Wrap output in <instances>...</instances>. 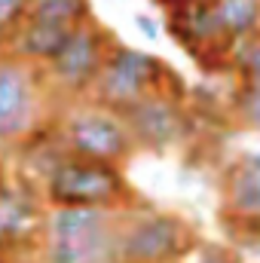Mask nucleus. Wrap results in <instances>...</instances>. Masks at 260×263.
Here are the masks:
<instances>
[{
	"label": "nucleus",
	"instance_id": "aec40b11",
	"mask_svg": "<svg viewBox=\"0 0 260 263\" xmlns=\"http://www.w3.org/2000/svg\"><path fill=\"white\" fill-rule=\"evenodd\" d=\"M254 162H257V165H260V153H257V156H254Z\"/></svg>",
	"mask_w": 260,
	"mask_h": 263
},
{
	"label": "nucleus",
	"instance_id": "f8f14e48",
	"mask_svg": "<svg viewBox=\"0 0 260 263\" xmlns=\"http://www.w3.org/2000/svg\"><path fill=\"white\" fill-rule=\"evenodd\" d=\"M28 22H43L52 28L77 31L80 25L92 22V0H28Z\"/></svg>",
	"mask_w": 260,
	"mask_h": 263
},
{
	"label": "nucleus",
	"instance_id": "0eeeda50",
	"mask_svg": "<svg viewBox=\"0 0 260 263\" xmlns=\"http://www.w3.org/2000/svg\"><path fill=\"white\" fill-rule=\"evenodd\" d=\"M46 211L49 208L34 181H6L0 187V254L15 260L25 251H40Z\"/></svg>",
	"mask_w": 260,
	"mask_h": 263
},
{
	"label": "nucleus",
	"instance_id": "9b49d317",
	"mask_svg": "<svg viewBox=\"0 0 260 263\" xmlns=\"http://www.w3.org/2000/svg\"><path fill=\"white\" fill-rule=\"evenodd\" d=\"M211 15L230 46L260 34V0H211Z\"/></svg>",
	"mask_w": 260,
	"mask_h": 263
},
{
	"label": "nucleus",
	"instance_id": "2eb2a0df",
	"mask_svg": "<svg viewBox=\"0 0 260 263\" xmlns=\"http://www.w3.org/2000/svg\"><path fill=\"white\" fill-rule=\"evenodd\" d=\"M28 12V0H0V52L6 49L9 37L22 28Z\"/></svg>",
	"mask_w": 260,
	"mask_h": 263
},
{
	"label": "nucleus",
	"instance_id": "6ab92c4d",
	"mask_svg": "<svg viewBox=\"0 0 260 263\" xmlns=\"http://www.w3.org/2000/svg\"><path fill=\"white\" fill-rule=\"evenodd\" d=\"M0 263H15V260H9V257H6V254H0Z\"/></svg>",
	"mask_w": 260,
	"mask_h": 263
},
{
	"label": "nucleus",
	"instance_id": "ddd939ff",
	"mask_svg": "<svg viewBox=\"0 0 260 263\" xmlns=\"http://www.w3.org/2000/svg\"><path fill=\"white\" fill-rule=\"evenodd\" d=\"M230 62H233V73L239 77V86L260 89V34L236 43L230 52Z\"/></svg>",
	"mask_w": 260,
	"mask_h": 263
},
{
	"label": "nucleus",
	"instance_id": "dca6fc26",
	"mask_svg": "<svg viewBox=\"0 0 260 263\" xmlns=\"http://www.w3.org/2000/svg\"><path fill=\"white\" fill-rule=\"evenodd\" d=\"M187 263H242L233 251L220 248V245H199L193 254L187 257Z\"/></svg>",
	"mask_w": 260,
	"mask_h": 263
},
{
	"label": "nucleus",
	"instance_id": "9d476101",
	"mask_svg": "<svg viewBox=\"0 0 260 263\" xmlns=\"http://www.w3.org/2000/svg\"><path fill=\"white\" fill-rule=\"evenodd\" d=\"M73 31L65 28H52V25H43V22H22V28L9 37L6 43V55L25 62V65L34 67H46L49 62H55V55L65 49V43L70 40Z\"/></svg>",
	"mask_w": 260,
	"mask_h": 263
},
{
	"label": "nucleus",
	"instance_id": "20e7f679",
	"mask_svg": "<svg viewBox=\"0 0 260 263\" xmlns=\"http://www.w3.org/2000/svg\"><path fill=\"white\" fill-rule=\"evenodd\" d=\"M55 132L67 156L120 165L138 150L132 141L126 120L101 104H73L55 117Z\"/></svg>",
	"mask_w": 260,
	"mask_h": 263
},
{
	"label": "nucleus",
	"instance_id": "f257e3e1",
	"mask_svg": "<svg viewBox=\"0 0 260 263\" xmlns=\"http://www.w3.org/2000/svg\"><path fill=\"white\" fill-rule=\"evenodd\" d=\"M46 208H110L129 211L144 205L120 165H104L80 156H65L43 181Z\"/></svg>",
	"mask_w": 260,
	"mask_h": 263
},
{
	"label": "nucleus",
	"instance_id": "1a4fd4ad",
	"mask_svg": "<svg viewBox=\"0 0 260 263\" xmlns=\"http://www.w3.org/2000/svg\"><path fill=\"white\" fill-rule=\"evenodd\" d=\"M224 217L236 223H260V165L239 159L224 175Z\"/></svg>",
	"mask_w": 260,
	"mask_h": 263
},
{
	"label": "nucleus",
	"instance_id": "423d86ee",
	"mask_svg": "<svg viewBox=\"0 0 260 263\" xmlns=\"http://www.w3.org/2000/svg\"><path fill=\"white\" fill-rule=\"evenodd\" d=\"M46 95L49 89L40 67L0 52V150L22 147L43 126Z\"/></svg>",
	"mask_w": 260,
	"mask_h": 263
},
{
	"label": "nucleus",
	"instance_id": "f03ea898",
	"mask_svg": "<svg viewBox=\"0 0 260 263\" xmlns=\"http://www.w3.org/2000/svg\"><path fill=\"white\" fill-rule=\"evenodd\" d=\"M153 92H169L181 101L187 95L181 77L159 55L141 52V49L117 40L104 67H101V73H98V83L92 89V101L123 114L126 107L138 104L141 98H147Z\"/></svg>",
	"mask_w": 260,
	"mask_h": 263
},
{
	"label": "nucleus",
	"instance_id": "412c9836",
	"mask_svg": "<svg viewBox=\"0 0 260 263\" xmlns=\"http://www.w3.org/2000/svg\"><path fill=\"white\" fill-rule=\"evenodd\" d=\"M15 263H22V260H15ZM25 263H37V260H25Z\"/></svg>",
	"mask_w": 260,
	"mask_h": 263
},
{
	"label": "nucleus",
	"instance_id": "f3484780",
	"mask_svg": "<svg viewBox=\"0 0 260 263\" xmlns=\"http://www.w3.org/2000/svg\"><path fill=\"white\" fill-rule=\"evenodd\" d=\"M135 28H138L147 40H159V34H162V31H159V22H156L153 15H147V12H138V15H135Z\"/></svg>",
	"mask_w": 260,
	"mask_h": 263
},
{
	"label": "nucleus",
	"instance_id": "4468645a",
	"mask_svg": "<svg viewBox=\"0 0 260 263\" xmlns=\"http://www.w3.org/2000/svg\"><path fill=\"white\" fill-rule=\"evenodd\" d=\"M230 114L236 117V123L260 132V89H245L236 86L233 101H230Z\"/></svg>",
	"mask_w": 260,
	"mask_h": 263
},
{
	"label": "nucleus",
	"instance_id": "39448f33",
	"mask_svg": "<svg viewBox=\"0 0 260 263\" xmlns=\"http://www.w3.org/2000/svg\"><path fill=\"white\" fill-rule=\"evenodd\" d=\"M114 43H117V37L98 18L80 25L65 43V49L55 55V62L40 67L49 95H59L67 101L92 98V89L98 83V73L107 62Z\"/></svg>",
	"mask_w": 260,
	"mask_h": 263
},
{
	"label": "nucleus",
	"instance_id": "7ed1b4c3",
	"mask_svg": "<svg viewBox=\"0 0 260 263\" xmlns=\"http://www.w3.org/2000/svg\"><path fill=\"white\" fill-rule=\"evenodd\" d=\"M196 248V230L175 211L138 205L123 214L117 242L120 263H184Z\"/></svg>",
	"mask_w": 260,
	"mask_h": 263
},
{
	"label": "nucleus",
	"instance_id": "6e6552de",
	"mask_svg": "<svg viewBox=\"0 0 260 263\" xmlns=\"http://www.w3.org/2000/svg\"><path fill=\"white\" fill-rule=\"evenodd\" d=\"M120 117L126 120V129L138 150L165 153L178 147L181 141H187L190 135V114L184 101L169 92H153L141 98L138 104L126 107Z\"/></svg>",
	"mask_w": 260,
	"mask_h": 263
},
{
	"label": "nucleus",
	"instance_id": "a211bd4d",
	"mask_svg": "<svg viewBox=\"0 0 260 263\" xmlns=\"http://www.w3.org/2000/svg\"><path fill=\"white\" fill-rule=\"evenodd\" d=\"M6 184V175H3V165H0V187Z\"/></svg>",
	"mask_w": 260,
	"mask_h": 263
}]
</instances>
